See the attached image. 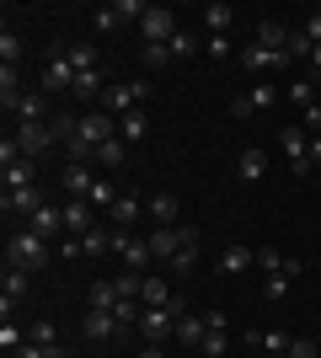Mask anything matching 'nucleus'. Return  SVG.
Returning a JSON list of instances; mask_svg holds the SVG:
<instances>
[{"mask_svg":"<svg viewBox=\"0 0 321 358\" xmlns=\"http://www.w3.org/2000/svg\"><path fill=\"white\" fill-rule=\"evenodd\" d=\"M204 48H209L214 59H230V43H225V38H209V43H204Z\"/></svg>","mask_w":321,"mask_h":358,"instance_id":"obj_56","label":"nucleus"},{"mask_svg":"<svg viewBox=\"0 0 321 358\" xmlns=\"http://www.w3.org/2000/svg\"><path fill=\"white\" fill-rule=\"evenodd\" d=\"M27 230H38V236H59V230H64V209H54V203H43V209H38V214H32V220H27Z\"/></svg>","mask_w":321,"mask_h":358,"instance_id":"obj_21","label":"nucleus"},{"mask_svg":"<svg viewBox=\"0 0 321 358\" xmlns=\"http://www.w3.org/2000/svg\"><path fill=\"white\" fill-rule=\"evenodd\" d=\"M102 75L97 70H86V75H76V91H70V96H76V102H86V96H102Z\"/></svg>","mask_w":321,"mask_h":358,"instance_id":"obj_37","label":"nucleus"},{"mask_svg":"<svg viewBox=\"0 0 321 358\" xmlns=\"http://www.w3.org/2000/svg\"><path fill=\"white\" fill-rule=\"evenodd\" d=\"M246 262H257V252H252V246H225V257H220V273H241Z\"/></svg>","mask_w":321,"mask_h":358,"instance_id":"obj_33","label":"nucleus"},{"mask_svg":"<svg viewBox=\"0 0 321 358\" xmlns=\"http://www.w3.org/2000/svg\"><path fill=\"white\" fill-rule=\"evenodd\" d=\"M145 64H150V70L171 64V48H166V43H145Z\"/></svg>","mask_w":321,"mask_h":358,"instance_id":"obj_45","label":"nucleus"},{"mask_svg":"<svg viewBox=\"0 0 321 358\" xmlns=\"http://www.w3.org/2000/svg\"><path fill=\"white\" fill-rule=\"evenodd\" d=\"M204 353H209V358L225 353V331H209V337H204Z\"/></svg>","mask_w":321,"mask_h":358,"instance_id":"obj_53","label":"nucleus"},{"mask_svg":"<svg viewBox=\"0 0 321 358\" xmlns=\"http://www.w3.org/2000/svg\"><path fill=\"white\" fill-rule=\"evenodd\" d=\"M145 134H150V118H145L139 107H134V113H123V118H118V139H123V145H139V139H145Z\"/></svg>","mask_w":321,"mask_h":358,"instance_id":"obj_24","label":"nucleus"},{"mask_svg":"<svg viewBox=\"0 0 321 358\" xmlns=\"http://www.w3.org/2000/svg\"><path fill=\"white\" fill-rule=\"evenodd\" d=\"M246 343H252V348H268V353H290L294 337H284V331H246Z\"/></svg>","mask_w":321,"mask_h":358,"instance_id":"obj_31","label":"nucleus"},{"mask_svg":"<svg viewBox=\"0 0 321 358\" xmlns=\"http://www.w3.org/2000/svg\"><path fill=\"white\" fill-rule=\"evenodd\" d=\"M177 193H155L150 198V220H155V230H171V224H177Z\"/></svg>","mask_w":321,"mask_h":358,"instance_id":"obj_20","label":"nucleus"},{"mask_svg":"<svg viewBox=\"0 0 321 358\" xmlns=\"http://www.w3.org/2000/svg\"><path fill=\"white\" fill-rule=\"evenodd\" d=\"M92 22H97V32H113V27L123 22V16L113 11V6H97V16H92Z\"/></svg>","mask_w":321,"mask_h":358,"instance_id":"obj_46","label":"nucleus"},{"mask_svg":"<svg viewBox=\"0 0 321 358\" xmlns=\"http://www.w3.org/2000/svg\"><path fill=\"white\" fill-rule=\"evenodd\" d=\"M177 337H183L187 348H204V337H209V321H204V315H183V321H177Z\"/></svg>","mask_w":321,"mask_h":358,"instance_id":"obj_28","label":"nucleus"},{"mask_svg":"<svg viewBox=\"0 0 321 358\" xmlns=\"http://www.w3.org/2000/svg\"><path fill=\"white\" fill-rule=\"evenodd\" d=\"M306 38H311V48L321 43V11H311V16H306Z\"/></svg>","mask_w":321,"mask_h":358,"instance_id":"obj_54","label":"nucleus"},{"mask_svg":"<svg viewBox=\"0 0 321 358\" xmlns=\"http://www.w3.org/2000/svg\"><path fill=\"white\" fill-rule=\"evenodd\" d=\"M0 348H6V353H16V348H22V331H16V321H6V327H0Z\"/></svg>","mask_w":321,"mask_h":358,"instance_id":"obj_51","label":"nucleus"},{"mask_svg":"<svg viewBox=\"0 0 321 358\" xmlns=\"http://www.w3.org/2000/svg\"><path fill=\"white\" fill-rule=\"evenodd\" d=\"M166 48H171V59H193V54H199L204 43H199V38H193V32L183 27V32H177V38H171V43H166Z\"/></svg>","mask_w":321,"mask_h":358,"instance_id":"obj_38","label":"nucleus"},{"mask_svg":"<svg viewBox=\"0 0 321 358\" xmlns=\"http://www.w3.org/2000/svg\"><path fill=\"white\" fill-rule=\"evenodd\" d=\"M139 32H145V43H171L183 27H177V11H171V6H150L145 22H139Z\"/></svg>","mask_w":321,"mask_h":358,"instance_id":"obj_4","label":"nucleus"},{"mask_svg":"<svg viewBox=\"0 0 321 358\" xmlns=\"http://www.w3.org/2000/svg\"><path fill=\"white\" fill-rule=\"evenodd\" d=\"M16 59H22V38L6 27V32H0V64H16Z\"/></svg>","mask_w":321,"mask_h":358,"instance_id":"obj_41","label":"nucleus"},{"mask_svg":"<svg viewBox=\"0 0 321 358\" xmlns=\"http://www.w3.org/2000/svg\"><path fill=\"white\" fill-rule=\"evenodd\" d=\"M177 230H183V246L171 257V273H193L199 268V230H193V224H177Z\"/></svg>","mask_w":321,"mask_h":358,"instance_id":"obj_13","label":"nucleus"},{"mask_svg":"<svg viewBox=\"0 0 321 358\" xmlns=\"http://www.w3.org/2000/svg\"><path fill=\"white\" fill-rule=\"evenodd\" d=\"M113 11H118L123 22H145V11H150V6H139V0H113Z\"/></svg>","mask_w":321,"mask_h":358,"instance_id":"obj_43","label":"nucleus"},{"mask_svg":"<svg viewBox=\"0 0 321 358\" xmlns=\"http://www.w3.org/2000/svg\"><path fill=\"white\" fill-rule=\"evenodd\" d=\"M284 54H290V64H294V59H311V38H306V32H290Z\"/></svg>","mask_w":321,"mask_h":358,"instance_id":"obj_42","label":"nucleus"},{"mask_svg":"<svg viewBox=\"0 0 321 358\" xmlns=\"http://www.w3.org/2000/svg\"><path fill=\"white\" fill-rule=\"evenodd\" d=\"M22 294H27V273H22V268H6V278H0V299H11V305H16Z\"/></svg>","mask_w":321,"mask_h":358,"instance_id":"obj_34","label":"nucleus"},{"mask_svg":"<svg viewBox=\"0 0 321 358\" xmlns=\"http://www.w3.org/2000/svg\"><path fill=\"white\" fill-rule=\"evenodd\" d=\"M123 161H129V145H123V139H107V145H97V166H107V171H118Z\"/></svg>","mask_w":321,"mask_h":358,"instance_id":"obj_29","label":"nucleus"},{"mask_svg":"<svg viewBox=\"0 0 321 358\" xmlns=\"http://www.w3.org/2000/svg\"><path fill=\"white\" fill-rule=\"evenodd\" d=\"M48 134H54V145H76V139H80V113H64V107H54Z\"/></svg>","mask_w":321,"mask_h":358,"instance_id":"obj_15","label":"nucleus"},{"mask_svg":"<svg viewBox=\"0 0 321 358\" xmlns=\"http://www.w3.org/2000/svg\"><path fill=\"white\" fill-rule=\"evenodd\" d=\"M246 102H252V107H273L278 91H273V86H252V91H246Z\"/></svg>","mask_w":321,"mask_h":358,"instance_id":"obj_47","label":"nucleus"},{"mask_svg":"<svg viewBox=\"0 0 321 358\" xmlns=\"http://www.w3.org/2000/svg\"><path fill=\"white\" fill-rule=\"evenodd\" d=\"M300 129L321 139V102H311V107H306V118H300Z\"/></svg>","mask_w":321,"mask_h":358,"instance_id":"obj_49","label":"nucleus"},{"mask_svg":"<svg viewBox=\"0 0 321 358\" xmlns=\"http://www.w3.org/2000/svg\"><path fill=\"white\" fill-rule=\"evenodd\" d=\"M290 284H294L290 273H273V278H268V299H284V294H290Z\"/></svg>","mask_w":321,"mask_h":358,"instance_id":"obj_50","label":"nucleus"},{"mask_svg":"<svg viewBox=\"0 0 321 358\" xmlns=\"http://www.w3.org/2000/svg\"><path fill=\"white\" fill-rule=\"evenodd\" d=\"M241 59V70L246 75H262V70H278V64H290V54L284 48H262V43H252L246 54H236Z\"/></svg>","mask_w":321,"mask_h":358,"instance_id":"obj_7","label":"nucleus"},{"mask_svg":"<svg viewBox=\"0 0 321 358\" xmlns=\"http://www.w3.org/2000/svg\"><path fill=\"white\" fill-rule=\"evenodd\" d=\"M113 305H118V284H113V278H97V284H92V310L113 315Z\"/></svg>","mask_w":321,"mask_h":358,"instance_id":"obj_30","label":"nucleus"},{"mask_svg":"<svg viewBox=\"0 0 321 358\" xmlns=\"http://www.w3.org/2000/svg\"><path fill=\"white\" fill-rule=\"evenodd\" d=\"M113 252H118V257H123V262H129L134 273H145V268L155 262V257H150V241L129 236V230H113Z\"/></svg>","mask_w":321,"mask_h":358,"instance_id":"obj_5","label":"nucleus"},{"mask_svg":"<svg viewBox=\"0 0 321 358\" xmlns=\"http://www.w3.org/2000/svg\"><path fill=\"white\" fill-rule=\"evenodd\" d=\"M64 54H70L64 43L48 48V64H43V91H48V96H70V91H76V70H70Z\"/></svg>","mask_w":321,"mask_h":358,"instance_id":"obj_3","label":"nucleus"},{"mask_svg":"<svg viewBox=\"0 0 321 358\" xmlns=\"http://www.w3.org/2000/svg\"><path fill=\"white\" fill-rule=\"evenodd\" d=\"M204 27H209V38H225V27H230V6H204Z\"/></svg>","mask_w":321,"mask_h":358,"instance_id":"obj_32","label":"nucleus"},{"mask_svg":"<svg viewBox=\"0 0 321 358\" xmlns=\"http://www.w3.org/2000/svg\"><path fill=\"white\" fill-rule=\"evenodd\" d=\"M80 139H86V145H107V139H118V118H113V113H102V107H97V113H80Z\"/></svg>","mask_w":321,"mask_h":358,"instance_id":"obj_6","label":"nucleus"},{"mask_svg":"<svg viewBox=\"0 0 321 358\" xmlns=\"http://www.w3.org/2000/svg\"><path fill=\"white\" fill-rule=\"evenodd\" d=\"M278 145H284L290 166H294V161H311V134L300 129V123H294V129H284V134H278Z\"/></svg>","mask_w":321,"mask_h":358,"instance_id":"obj_19","label":"nucleus"},{"mask_svg":"<svg viewBox=\"0 0 321 358\" xmlns=\"http://www.w3.org/2000/svg\"><path fill=\"white\" fill-rule=\"evenodd\" d=\"M59 187H64L70 198H92V187H97V171H92V166H70V161H64V171H59Z\"/></svg>","mask_w":321,"mask_h":358,"instance_id":"obj_10","label":"nucleus"},{"mask_svg":"<svg viewBox=\"0 0 321 358\" xmlns=\"http://www.w3.org/2000/svg\"><path fill=\"white\" fill-rule=\"evenodd\" d=\"M32 182H38V166H32V161H16V166H6V171H0V187H6V193L32 187Z\"/></svg>","mask_w":321,"mask_h":358,"instance_id":"obj_23","label":"nucleus"},{"mask_svg":"<svg viewBox=\"0 0 321 358\" xmlns=\"http://www.w3.org/2000/svg\"><path fill=\"white\" fill-rule=\"evenodd\" d=\"M64 230H70V236H86V230H97L92 203H86V198H70V203H64Z\"/></svg>","mask_w":321,"mask_h":358,"instance_id":"obj_16","label":"nucleus"},{"mask_svg":"<svg viewBox=\"0 0 321 358\" xmlns=\"http://www.w3.org/2000/svg\"><path fill=\"white\" fill-rule=\"evenodd\" d=\"M27 343H38V348H59V331H54V321H32Z\"/></svg>","mask_w":321,"mask_h":358,"instance_id":"obj_39","label":"nucleus"},{"mask_svg":"<svg viewBox=\"0 0 321 358\" xmlns=\"http://www.w3.org/2000/svg\"><path fill=\"white\" fill-rule=\"evenodd\" d=\"M311 70H321V43H316V48H311Z\"/></svg>","mask_w":321,"mask_h":358,"instance_id":"obj_59","label":"nucleus"},{"mask_svg":"<svg viewBox=\"0 0 321 358\" xmlns=\"http://www.w3.org/2000/svg\"><path fill=\"white\" fill-rule=\"evenodd\" d=\"M139 358H166V353H161V343H150V348H145Z\"/></svg>","mask_w":321,"mask_h":358,"instance_id":"obj_58","label":"nucleus"},{"mask_svg":"<svg viewBox=\"0 0 321 358\" xmlns=\"http://www.w3.org/2000/svg\"><path fill=\"white\" fill-rule=\"evenodd\" d=\"M284 358H316V343H311V337H294V343H290V353H284Z\"/></svg>","mask_w":321,"mask_h":358,"instance_id":"obj_52","label":"nucleus"},{"mask_svg":"<svg viewBox=\"0 0 321 358\" xmlns=\"http://www.w3.org/2000/svg\"><path fill=\"white\" fill-rule=\"evenodd\" d=\"M311 166H321V139H311Z\"/></svg>","mask_w":321,"mask_h":358,"instance_id":"obj_57","label":"nucleus"},{"mask_svg":"<svg viewBox=\"0 0 321 358\" xmlns=\"http://www.w3.org/2000/svg\"><path fill=\"white\" fill-rule=\"evenodd\" d=\"M252 113H257V107L246 102V96H236V102H230V118H252Z\"/></svg>","mask_w":321,"mask_h":358,"instance_id":"obj_55","label":"nucleus"},{"mask_svg":"<svg viewBox=\"0 0 321 358\" xmlns=\"http://www.w3.org/2000/svg\"><path fill=\"white\" fill-rule=\"evenodd\" d=\"M257 43L262 48H284V43H290V27L273 22V16H262V22H257Z\"/></svg>","mask_w":321,"mask_h":358,"instance_id":"obj_27","label":"nucleus"},{"mask_svg":"<svg viewBox=\"0 0 321 358\" xmlns=\"http://www.w3.org/2000/svg\"><path fill=\"white\" fill-rule=\"evenodd\" d=\"M64 59H70V70H76V75H86V70H97V48L92 43H70Z\"/></svg>","mask_w":321,"mask_h":358,"instance_id":"obj_36","label":"nucleus"},{"mask_svg":"<svg viewBox=\"0 0 321 358\" xmlns=\"http://www.w3.org/2000/svg\"><path fill=\"white\" fill-rule=\"evenodd\" d=\"M183 299H171V305H145L139 310V331L150 337V343H161V337H177V321H183Z\"/></svg>","mask_w":321,"mask_h":358,"instance_id":"obj_2","label":"nucleus"},{"mask_svg":"<svg viewBox=\"0 0 321 358\" xmlns=\"http://www.w3.org/2000/svg\"><path fill=\"white\" fill-rule=\"evenodd\" d=\"M0 203H6V214H27V220H32L48 198H43V187L32 182V187H16V193H0Z\"/></svg>","mask_w":321,"mask_h":358,"instance_id":"obj_9","label":"nucleus"},{"mask_svg":"<svg viewBox=\"0 0 321 358\" xmlns=\"http://www.w3.org/2000/svg\"><path fill=\"white\" fill-rule=\"evenodd\" d=\"M27 91H22V80H16V64H0V107L6 113H16V102H22Z\"/></svg>","mask_w":321,"mask_h":358,"instance_id":"obj_22","label":"nucleus"},{"mask_svg":"<svg viewBox=\"0 0 321 358\" xmlns=\"http://www.w3.org/2000/svg\"><path fill=\"white\" fill-rule=\"evenodd\" d=\"M97 107H102V113H113V118L134 113V86H129V80H123V86H107L102 96H97Z\"/></svg>","mask_w":321,"mask_h":358,"instance_id":"obj_14","label":"nucleus"},{"mask_svg":"<svg viewBox=\"0 0 321 358\" xmlns=\"http://www.w3.org/2000/svg\"><path fill=\"white\" fill-rule=\"evenodd\" d=\"M59 358H64V353H59Z\"/></svg>","mask_w":321,"mask_h":358,"instance_id":"obj_60","label":"nucleus"},{"mask_svg":"<svg viewBox=\"0 0 321 358\" xmlns=\"http://www.w3.org/2000/svg\"><path fill=\"white\" fill-rule=\"evenodd\" d=\"M290 102H300V113H306V107H311V102H321V96L311 91V80H294V86H290Z\"/></svg>","mask_w":321,"mask_h":358,"instance_id":"obj_44","label":"nucleus"},{"mask_svg":"<svg viewBox=\"0 0 321 358\" xmlns=\"http://www.w3.org/2000/svg\"><path fill=\"white\" fill-rule=\"evenodd\" d=\"M54 118V102H48V91H27L22 102H16V123H48Z\"/></svg>","mask_w":321,"mask_h":358,"instance_id":"obj_11","label":"nucleus"},{"mask_svg":"<svg viewBox=\"0 0 321 358\" xmlns=\"http://www.w3.org/2000/svg\"><path fill=\"white\" fill-rule=\"evenodd\" d=\"M80 331H86V337H92V343H107V337H118V315H107V310H92L86 315V321H80Z\"/></svg>","mask_w":321,"mask_h":358,"instance_id":"obj_18","label":"nucleus"},{"mask_svg":"<svg viewBox=\"0 0 321 358\" xmlns=\"http://www.w3.org/2000/svg\"><path fill=\"white\" fill-rule=\"evenodd\" d=\"M107 220H113V230H129V224L139 220V198L118 193V203H113V209H107Z\"/></svg>","mask_w":321,"mask_h":358,"instance_id":"obj_26","label":"nucleus"},{"mask_svg":"<svg viewBox=\"0 0 321 358\" xmlns=\"http://www.w3.org/2000/svg\"><path fill=\"white\" fill-rule=\"evenodd\" d=\"M284 262H290V257L278 252V246H262V252H257V268L268 273V278H273V273H284Z\"/></svg>","mask_w":321,"mask_h":358,"instance_id":"obj_40","label":"nucleus"},{"mask_svg":"<svg viewBox=\"0 0 321 358\" xmlns=\"http://www.w3.org/2000/svg\"><path fill=\"white\" fill-rule=\"evenodd\" d=\"M171 284L161 278V273H145V289H139V305H171Z\"/></svg>","mask_w":321,"mask_h":358,"instance_id":"obj_25","label":"nucleus"},{"mask_svg":"<svg viewBox=\"0 0 321 358\" xmlns=\"http://www.w3.org/2000/svg\"><path fill=\"white\" fill-rule=\"evenodd\" d=\"M262 171H268V150L246 145L241 155H236V177H241V182H262Z\"/></svg>","mask_w":321,"mask_h":358,"instance_id":"obj_12","label":"nucleus"},{"mask_svg":"<svg viewBox=\"0 0 321 358\" xmlns=\"http://www.w3.org/2000/svg\"><path fill=\"white\" fill-rule=\"evenodd\" d=\"M6 268H22V273H43L48 268V241L38 230H16L6 241Z\"/></svg>","mask_w":321,"mask_h":358,"instance_id":"obj_1","label":"nucleus"},{"mask_svg":"<svg viewBox=\"0 0 321 358\" xmlns=\"http://www.w3.org/2000/svg\"><path fill=\"white\" fill-rule=\"evenodd\" d=\"M150 257L155 262H171V257H177V246H183V230H177V224H171V230H150Z\"/></svg>","mask_w":321,"mask_h":358,"instance_id":"obj_17","label":"nucleus"},{"mask_svg":"<svg viewBox=\"0 0 321 358\" xmlns=\"http://www.w3.org/2000/svg\"><path fill=\"white\" fill-rule=\"evenodd\" d=\"M80 252L86 257H107L113 252V230H86V236H80Z\"/></svg>","mask_w":321,"mask_h":358,"instance_id":"obj_35","label":"nucleus"},{"mask_svg":"<svg viewBox=\"0 0 321 358\" xmlns=\"http://www.w3.org/2000/svg\"><path fill=\"white\" fill-rule=\"evenodd\" d=\"M11 358H59V348H38V343H22Z\"/></svg>","mask_w":321,"mask_h":358,"instance_id":"obj_48","label":"nucleus"},{"mask_svg":"<svg viewBox=\"0 0 321 358\" xmlns=\"http://www.w3.org/2000/svg\"><path fill=\"white\" fill-rule=\"evenodd\" d=\"M16 145H22L27 161H38V155L54 145V134H48V123H16Z\"/></svg>","mask_w":321,"mask_h":358,"instance_id":"obj_8","label":"nucleus"}]
</instances>
